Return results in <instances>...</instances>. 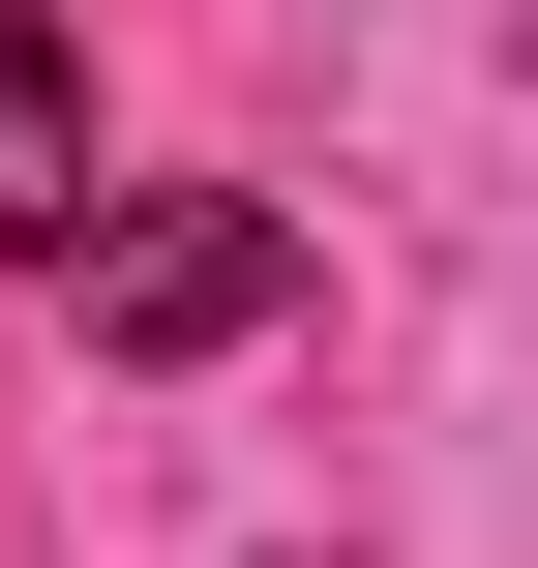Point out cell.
I'll return each mask as SVG.
<instances>
[{
    "label": "cell",
    "instance_id": "cell-1",
    "mask_svg": "<svg viewBox=\"0 0 538 568\" xmlns=\"http://www.w3.org/2000/svg\"><path fill=\"white\" fill-rule=\"evenodd\" d=\"M60 300H90V359H240V329L300 300V240H270V210H210V180H150Z\"/></svg>",
    "mask_w": 538,
    "mask_h": 568
},
{
    "label": "cell",
    "instance_id": "cell-2",
    "mask_svg": "<svg viewBox=\"0 0 538 568\" xmlns=\"http://www.w3.org/2000/svg\"><path fill=\"white\" fill-rule=\"evenodd\" d=\"M0 240H30V270H90V240H120V180H90V90H60V0H0Z\"/></svg>",
    "mask_w": 538,
    "mask_h": 568
}]
</instances>
